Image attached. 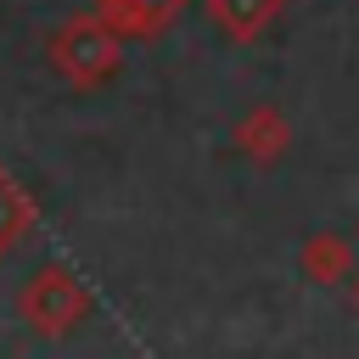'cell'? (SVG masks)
I'll return each instance as SVG.
<instances>
[{"mask_svg": "<svg viewBox=\"0 0 359 359\" xmlns=\"http://www.w3.org/2000/svg\"><path fill=\"white\" fill-rule=\"evenodd\" d=\"M297 269H303V280H314V286L353 280V247H348L337 230H314V236L297 247Z\"/></svg>", "mask_w": 359, "mask_h": 359, "instance_id": "5b68a950", "label": "cell"}, {"mask_svg": "<svg viewBox=\"0 0 359 359\" xmlns=\"http://www.w3.org/2000/svg\"><path fill=\"white\" fill-rule=\"evenodd\" d=\"M191 0H95V11L123 34V39H157L180 22Z\"/></svg>", "mask_w": 359, "mask_h": 359, "instance_id": "3957f363", "label": "cell"}, {"mask_svg": "<svg viewBox=\"0 0 359 359\" xmlns=\"http://www.w3.org/2000/svg\"><path fill=\"white\" fill-rule=\"evenodd\" d=\"M34 230V196L11 180V168H0V258Z\"/></svg>", "mask_w": 359, "mask_h": 359, "instance_id": "52a82bcc", "label": "cell"}, {"mask_svg": "<svg viewBox=\"0 0 359 359\" xmlns=\"http://www.w3.org/2000/svg\"><path fill=\"white\" fill-rule=\"evenodd\" d=\"M208 11H213V22H219L236 45H247V39H258V34L280 17V0H208Z\"/></svg>", "mask_w": 359, "mask_h": 359, "instance_id": "8992f818", "label": "cell"}, {"mask_svg": "<svg viewBox=\"0 0 359 359\" xmlns=\"http://www.w3.org/2000/svg\"><path fill=\"white\" fill-rule=\"evenodd\" d=\"M236 146L247 163H275L286 146H292V123L280 107H252L241 123H236Z\"/></svg>", "mask_w": 359, "mask_h": 359, "instance_id": "277c9868", "label": "cell"}, {"mask_svg": "<svg viewBox=\"0 0 359 359\" xmlns=\"http://www.w3.org/2000/svg\"><path fill=\"white\" fill-rule=\"evenodd\" d=\"M90 309H95L90 286H84L79 275H67L62 264H45V269L22 286V297H17V314H22L28 331H39V337H67L79 320H90Z\"/></svg>", "mask_w": 359, "mask_h": 359, "instance_id": "7a4b0ae2", "label": "cell"}, {"mask_svg": "<svg viewBox=\"0 0 359 359\" xmlns=\"http://www.w3.org/2000/svg\"><path fill=\"white\" fill-rule=\"evenodd\" d=\"M353 309H359V269H353Z\"/></svg>", "mask_w": 359, "mask_h": 359, "instance_id": "ba28073f", "label": "cell"}, {"mask_svg": "<svg viewBox=\"0 0 359 359\" xmlns=\"http://www.w3.org/2000/svg\"><path fill=\"white\" fill-rule=\"evenodd\" d=\"M50 62H56V73H62L67 84L95 90V84H107V79L118 73V62H123V34H118L101 11L67 17V22L56 28V39H50Z\"/></svg>", "mask_w": 359, "mask_h": 359, "instance_id": "6da1fadb", "label": "cell"}]
</instances>
